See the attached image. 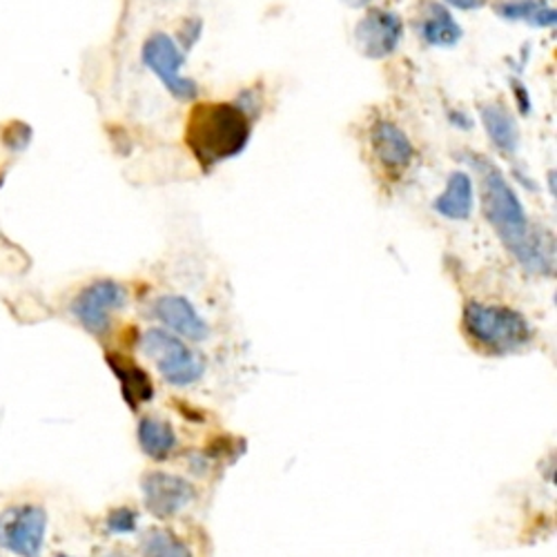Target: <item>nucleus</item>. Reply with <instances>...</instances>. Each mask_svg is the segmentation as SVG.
I'll list each match as a JSON object with an SVG mask.
<instances>
[{
  "label": "nucleus",
  "instance_id": "f257e3e1",
  "mask_svg": "<svg viewBox=\"0 0 557 557\" xmlns=\"http://www.w3.org/2000/svg\"><path fill=\"white\" fill-rule=\"evenodd\" d=\"M480 172V193H482V212L486 221L497 232L499 242L506 250L518 259V263L533 274H553L555 272V244L548 232L537 230L529 223L522 201L518 199L510 183L486 157L467 152L461 154Z\"/></svg>",
  "mask_w": 557,
  "mask_h": 557
},
{
  "label": "nucleus",
  "instance_id": "f03ea898",
  "mask_svg": "<svg viewBox=\"0 0 557 557\" xmlns=\"http://www.w3.org/2000/svg\"><path fill=\"white\" fill-rule=\"evenodd\" d=\"M252 134V121L244 108L232 103H199L185 127V141L203 170L239 157Z\"/></svg>",
  "mask_w": 557,
  "mask_h": 557
},
{
  "label": "nucleus",
  "instance_id": "7ed1b4c3",
  "mask_svg": "<svg viewBox=\"0 0 557 557\" xmlns=\"http://www.w3.org/2000/svg\"><path fill=\"white\" fill-rule=\"evenodd\" d=\"M463 329L475 344L491 352H516L531 342L529 321L513 308L469 301Z\"/></svg>",
  "mask_w": 557,
  "mask_h": 557
},
{
  "label": "nucleus",
  "instance_id": "20e7f679",
  "mask_svg": "<svg viewBox=\"0 0 557 557\" xmlns=\"http://www.w3.org/2000/svg\"><path fill=\"white\" fill-rule=\"evenodd\" d=\"M141 350L157 363L163 380L174 386H190L206 373L203 357L168 331L150 329L141 339Z\"/></svg>",
  "mask_w": 557,
  "mask_h": 557
},
{
  "label": "nucleus",
  "instance_id": "39448f33",
  "mask_svg": "<svg viewBox=\"0 0 557 557\" xmlns=\"http://www.w3.org/2000/svg\"><path fill=\"white\" fill-rule=\"evenodd\" d=\"M144 65L157 74V78L165 85L170 95L178 101H195L199 95V85L181 74V67L185 65V54L178 50L172 36L157 32L152 34L144 45Z\"/></svg>",
  "mask_w": 557,
  "mask_h": 557
},
{
  "label": "nucleus",
  "instance_id": "423d86ee",
  "mask_svg": "<svg viewBox=\"0 0 557 557\" xmlns=\"http://www.w3.org/2000/svg\"><path fill=\"white\" fill-rule=\"evenodd\" d=\"M48 533V513L36 504H18L0 513V546L18 557H38Z\"/></svg>",
  "mask_w": 557,
  "mask_h": 557
},
{
  "label": "nucleus",
  "instance_id": "0eeeda50",
  "mask_svg": "<svg viewBox=\"0 0 557 557\" xmlns=\"http://www.w3.org/2000/svg\"><path fill=\"white\" fill-rule=\"evenodd\" d=\"M127 301V293L121 284L103 278L87 286L72 304L74 317L81 321V326L95 335H106L112 323V312L123 308Z\"/></svg>",
  "mask_w": 557,
  "mask_h": 557
},
{
  "label": "nucleus",
  "instance_id": "6e6552de",
  "mask_svg": "<svg viewBox=\"0 0 557 557\" xmlns=\"http://www.w3.org/2000/svg\"><path fill=\"white\" fill-rule=\"evenodd\" d=\"M404 38V21L399 14L382 8L370 10L355 27V42L366 59L391 57Z\"/></svg>",
  "mask_w": 557,
  "mask_h": 557
},
{
  "label": "nucleus",
  "instance_id": "1a4fd4ad",
  "mask_svg": "<svg viewBox=\"0 0 557 557\" xmlns=\"http://www.w3.org/2000/svg\"><path fill=\"white\" fill-rule=\"evenodd\" d=\"M144 499L152 516L172 518L195 499V488L178 475L150 473L144 480Z\"/></svg>",
  "mask_w": 557,
  "mask_h": 557
},
{
  "label": "nucleus",
  "instance_id": "9d476101",
  "mask_svg": "<svg viewBox=\"0 0 557 557\" xmlns=\"http://www.w3.org/2000/svg\"><path fill=\"white\" fill-rule=\"evenodd\" d=\"M154 314L163 326H168L170 331H174L185 339L203 342L210 337V326L185 297H178V295L159 297L154 304Z\"/></svg>",
  "mask_w": 557,
  "mask_h": 557
},
{
  "label": "nucleus",
  "instance_id": "9b49d317",
  "mask_svg": "<svg viewBox=\"0 0 557 557\" xmlns=\"http://www.w3.org/2000/svg\"><path fill=\"white\" fill-rule=\"evenodd\" d=\"M370 144H373L380 163L393 174L404 172L412 163L414 148L410 138L393 121H377L370 129Z\"/></svg>",
  "mask_w": 557,
  "mask_h": 557
},
{
  "label": "nucleus",
  "instance_id": "f8f14e48",
  "mask_svg": "<svg viewBox=\"0 0 557 557\" xmlns=\"http://www.w3.org/2000/svg\"><path fill=\"white\" fill-rule=\"evenodd\" d=\"M433 208L448 221H467L475 208L473 178L467 172L455 170L446 181V190L435 199Z\"/></svg>",
  "mask_w": 557,
  "mask_h": 557
},
{
  "label": "nucleus",
  "instance_id": "ddd939ff",
  "mask_svg": "<svg viewBox=\"0 0 557 557\" xmlns=\"http://www.w3.org/2000/svg\"><path fill=\"white\" fill-rule=\"evenodd\" d=\"M480 116L493 146L502 154H516L520 148V129L508 108L502 103H486L480 108Z\"/></svg>",
  "mask_w": 557,
  "mask_h": 557
},
{
  "label": "nucleus",
  "instance_id": "4468645a",
  "mask_svg": "<svg viewBox=\"0 0 557 557\" xmlns=\"http://www.w3.org/2000/svg\"><path fill=\"white\" fill-rule=\"evenodd\" d=\"M108 361H110V368L114 370V375L119 377L125 401L132 408H136L141 401H150L154 397L152 380L148 377L144 368H138L136 363H132L121 355H108Z\"/></svg>",
  "mask_w": 557,
  "mask_h": 557
},
{
  "label": "nucleus",
  "instance_id": "2eb2a0df",
  "mask_svg": "<svg viewBox=\"0 0 557 557\" xmlns=\"http://www.w3.org/2000/svg\"><path fill=\"white\" fill-rule=\"evenodd\" d=\"M461 36L463 29L453 18V14L437 3H429L426 18L422 23V38L433 48H453V45L461 40Z\"/></svg>",
  "mask_w": 557,
  "mask_h": 557
},
{
  "label": "nucleus",
  "instance_id": "dca6fc26",
  "mask_svg": "<svg viewBox=\"0 0 557 557\" xmlns=\"http://www.w3.org/2000/svg\"><path fill=\"white\" fill-rule=\"evenodd\" d=\"M495 12L504 21H527L535 27H553L557 23V12L546 0H499Z\"/></svg>",
  "mask_w": 557,
  "mask_h": 557
},
{
  "label": "nucleus",
  "instance_id": "f3484780",
  "mask_svg": "<svg viewBox=\"0 0 557 557\" xmlns=\"http://www.w3.org/2000/svg\"><path fill=\"white\" fill-rule=\"evenodd\" d=\"M138 442H141L146 455L154 459H165L176 446L172 426L163 420H157V417H144L141 424H138Z\"/></svg>",
  "mask_w": 557,
  "mask_h": 557
},
{
  "label": "nucleus",
  "instance_id": "a211bd4d",
  "mask_svg": "<svg viewBox=\"0 0 557 557\" xmlns=\"http://www.w3.org/2000/svg\"><path fill=\"white\" fill-rule=\"evenodd\" d=\"M144 557H193V550L174 533L154 529L144 540Z\"/></svg>",
  "mask_w": 557,
  "mask_h": 557
},
{
  "label": "nucleus",
  "instance_id": "6ab92c4d",
  "mask_svg": "<svg viewBox=\"0 0 557 557\" xmlns=\"http://www.w3.org/2000/svg\"><path fill=\"white\" fill-rule=\"evenodd\" d=\"M108 529H110V533H116V535L134 531L136 529V513L129 508L112 510L110 518H108Z\"/></svg>",
  "mask_w": 557,
  "mask_h": 557
},
{
  "label": "nucleus",
  "instance_id": "aec40b11",
  "mask_svg": "<svg viewBox=\"0 0 557 557\" xmlns=\"http://www.w3.org/2000/svg\"><path fill=\"white\" fill-rule=\"evenodd\" d=\"M199 34H201V21H188L183 25V29H181V40H183V45H185V50H190L193 45L197 42V38H199Z\"/></svg>",
  "mask_w": 557,
  "mask_h": 557
},
{
  "label": "nucleus",
  "instance_id": "412c9836",
  "mask_svg": "<svg viewBox=\"0 0 557 557\" xmlns=\"http://www.w3.org/2000/svg\"><path fill=\"white\" fill-rule=\"evenodd\" d=\"M444 3H448L450 8L461 10V12H473V10L484 8L488 0H444Z\"/></svg>",
  "mask_w": 557,
  "mask_h": 557
},
{
  "label": "nucleus",
  "instance_id": "4be33fe9",
  "mask_svg": "<svg viewBox=\"0 0 557 557\" xmlns=\"http://www.w3.org/2000/svg\"><path fill=\"white\" fill-rule=\"evenodd\" d=\"M342 3L346 8H352V10H363V8H370V3H373V0H342Z\"/></svg>",
  "mask_w": 557,
  "mask_h": 557
},
{
  "label": "nucleus",
  "instance_id": "5701e85b",
  "mask_svg": "<svg viewBox=\"0 0 557 557\" xmlns=\"http://www.w3.org/2000/svg\"><path fill=\"white\" fill-rule=\"evenodd\" d=\"M106 557H132V555H129V553H125V550H119V548H116V550H112V553H108V555H106Z\"/></svg>",
  "mask_w": 557,
  "mask_h": 557
},
{
  "label": "nucleus",
  "instance_id": "b1692460",
  "mask_svg": "<svg viewBox=\"0 0 557 557\" xmlns=\"http://www.w3.org/2000/svg\"><path fill=\"white\" fill-rule=\"evenodd\" d=\"M57 557H67V555H57Z\"/></svg>",
  "mask_w": 557,
  "mask_h": 557
}]
</instances>
